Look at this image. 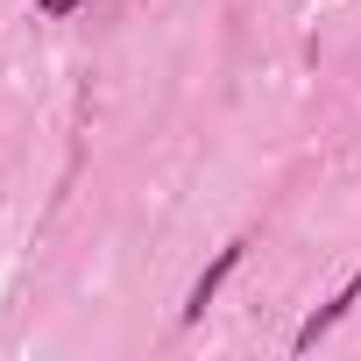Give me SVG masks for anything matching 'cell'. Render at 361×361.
<instances>
[{
  "label": "cell",
  "instance_id": "cell-1",
  "mask_svg": "<svg viewBox=\"0 0 361 361\" xmlns=\"http://www.w3.org/2000/svg\"><path fill=\"white\" fill-rule=\"evenodd\" d=\"M354 298H361V269H354V276H347V283H340V290H333V298H326V305H319V312L298 326V340H290V347H298V354H312V347H319V340H326V333H333V326L354 312Z\"/></svg>",
  "mask_w": 361,
  "mask_h": 361
},
{
  "label": "cell",
  "instance_id": "cell-2",
  "mask_svg": "<svg viewBox=\"0 0 361 361\" xmlns=\"http://www.w3.org/2000/svg\"><path fill=\"white\" fill-rule=\"evenodd\" d=\"M241 248H248V241H227V248L206 262V276H199V283H192V298H185V326H199V319H206V305L220 298V283L241 269Z\"/></svg>",
  "mask_w": 361,
  "mask_h": 361
},
{
  "label": "cell",
  "instance_id": "cell-3",
  "mask_svg": "<svg viewBox=\"0 0 361 361\" xmlns=\"http://www.w3.org/2000/svg\"><path fill=\"white\" fill-rule=\"evenodd\" d=\"M36 8H43V15H50V22H71V15H78V8H85V0H36Z\"/></svg>",
  "mask_w": 361,
  "mask_h": 361
}]
</instances>
